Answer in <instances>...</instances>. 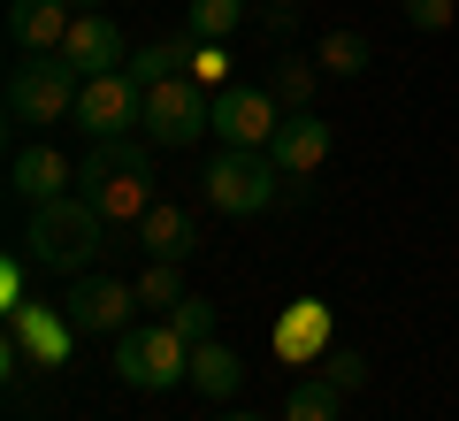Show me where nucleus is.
<instances>
[{
  "mask_svg": "<svg viewBox=\"0 0 459 421\" xmlns=\"http://www.w3.org/2000/svg\"><path fill=\"white\" fill-rule=\"evenodd\" d=\"M153 138H92L84 146V162H77V192L100 207V223L115 230V238H131L138 230V215L153 207Z\"/></svg>",
  "mask_w": 459,
  "mask_h": 421,
  "instance_id": "f257e3e1",
  "label": "nucleus"
},
{
  "mask_svg": "<svg viewBox=\"0 0 459 421\" xmlns=\"http://www.w3.org/2000/svg\"><path fill=\"white\" fill-rule=\"evenodd\" d=\"M108 238H115V230L100 223L92 199L62 192V199H47V207H31V223H23V260H31L39 276H84Z\"/></svg>",
  "mask_w": 459,
  "mask_h": 421,
  "instance_id": "f03ea898",
  "label": "nucleus"
},
{
  "mask_svg": "<svg viewBox=\"0 0 459 421\" xmlns=\"http://www.w3.org/2000/svg\"><path fill=\"white\" fill-rule=\"evenodd\" d=\"M77 92H84V77L62 54H23L8 69V84H0V108H8L16 130H47V123H77Z\"/></svg>",
  "mask_w": 459,
  "mask_h": 421,
  "instance_id": "7ed1b4c3",
  "label": "nucleus"
},
{
  "mask_svg": "<svg viewBox=\"0 0 459 421\" xmlns=\"http://www.w3.org/2000/svg\"><path fill=\"white\" fill-rule=\"evenodd\" d=\"M207 207L214 215H230V223H253V215H268L276 207V192H283V169H276V153H253V146H222L207 162Z\"/></svg>",
  "mask_w": 459,
  "mask_h": 421,
  "instance_id": "20e7f679",
  "label": "nucleus"
},
{
  "mask_svg": "<svg viewBox=\"0 0 459 421\" xmlns=\"http://www.w3.org/2000/svg\"><path fill=\"white\" fill-rule=\"evenodd\" d=\"M108 368L131 390H177V383H192V345L169 322H138V329H123L108 345Z\"/></svg>",
  "mask_w": 459,
  "mask_h": 421,
  "instance_id": "39448f33",
  "label": "nucleus"
},
{
  "mask_svg": "<svg viewBox=\"0 0 459 421\" xmlns=\"http://www.w3.org/2000/svg\"><path fill=\"white\" fill-rule=\"evenodd\" d=\"M214 130V92L199 77H161L146 92V138L161 153H184V146H199Z\"/></svg>",
  "mask_w": 459,
  "mask_h": 421,
  "instance_id": "423d86ee",
  "label": "nucleus"
},
{
  "mask_svg": "<svg viewBox=\"0 0 459 421\" xmlns=\"http://www.w3.org/2000/svg\"><path fill=\"white\" fill-rule=\"evenodd\" d=\"M69 322L77 338H123L138 329V284H115V276H69Z\"/></svg>",
  "mask_w": 459,
  "mask_h": 421,
  "instance_id": "0eeeda50",
  "label": "nucleus"
},
{
  "mask_svg": "<svg viewBox=\"0 0 459 421\" xmlns=\"http://www.w3.org/2000/svg\"><path fill=\"white\" fill-rule=\"evenodd\" d=\"M276 130H283V108L268 100V84H222V92H214V138H222V146L268 153Z\"/></svg>",
  "mask_w": 459,
  "mask_h": 421,
  "instance_id": "6e6552de",
  "label": "nucleus"
},
{
  "mask_svg": "<svg viewBox=\"0 0 459 421\" xmlns=\"http://www.w3.org/2000/svg\"><path fill=\"white\" fill-rule=\"evenodd\" d=\"M131 123H146V92L123 69L84 77V92H77V130L84 138H131Z\"/></svg>",
  "mask_w": 459,
  "mask_h": 421,
  "instance_id": "1a4fd4ad",
  "label": "nucleus"
},
{
  "mask_svg": "<svg viewBox=\"0 0 459 421\" xmlns=\"http://www.w3.org/2000/svg\"><path fill=\"white\" fill-rule=\"evenodd\" d=\"M8 338L23 345V353H31V368H69V353H77V322H69V307H47V299H31V307H16L8 314Z\"/></svg>",
  "mask_w": 459,
  "mask_h": 421,
  "instance_id": "9d476101",
  "label": "nucleus"
},
{
  "mask_svg": "<svg viewBox=\"0 0 459 421\" xmlns=\"http://www.w3.org/2000/svg\"><path fill=\"white\" fill-rule=\"evenodd\" d=\"M62 62L77 69V77H108V69L131 62V39L115 31L108 8H77V23H69V39H62Z\"/></svg>",
  "mask_w": 459,
  "mask_h": 421,
  "instance_id": "9b49d317",
  "label": "nucleus"
},
{
  "mask_svg": "<svg viewBox=\"0 0 459 421\" xmlns=\"http://www.w3.org/2000/svg\"><path fill=\"white\" fill-rule=\"evenodd\" d=\"M8 192H16L23 207H47V199L77 192V162H62L47 138H31V146H16V162H8Z\"/></svg>",
  "mask_w": 459,
  "mask_h": 421,
  "instance_id": "f8f14e48",
  "label": "nucleus"
},
{
  "mask_svg": "<svg viewBox=\"0 0 459 421\" xmlns=\"http://www.w3.org/2000/svg\"><path fill=\"white\" fill-rule=\"evenodd\" d=\"M268 153H276V169L283 177H322L329 169V153H337V130L322 123V115H283V130L268 138Z\"/></svg>",
  "mask_w": 459,
  "mask_h": 421,
  "instance_id": "ddd939ff",
  "label": "nucleus"
},
{
  "mask_svg": "<svg viewBox=\"0 0 459 421\" xmlns=\"http://www.w3.org/2000/svg\"><path fill=\"white\" fill-rule=\"evenodd\" d=\"M131 245L146 260H192L199 253V223H192V207H177V199H153L146 215H138V230H131Z\"/></svg>",
  "mask_w": 459,
  "mask_h": 421,
  "instance_id": "4468645a",
  "label": "nucleus"
},
{
  "mask_svg": "<svg viewBox=\"0 0 459 421\" xmlns=\"http://www.w3.org/2000/svg\"><path fill=\"white\" fill-rule=\"evenodd\" d=\"M77 8L69 0H8V47L16 54H62Z\"/></svg>",
  "mask_w": 459,
  "mask_h": 421,
  "instance_id": "2eb2a0df",
  "label": "nucleus"
},
{
  "mask_svg": "<svg viewBox=\"0 0 459 421\" xmlns=\"http://www.w3.org/2000/svg\"><path fill=\"white\" fill-rule=\"evenodd\" d=\"M329 353V307L322 299H291V314L276 322V360L283 368H314Z\"/></svg>",
  "mask_w": 459,
  "mask_h": 421,
  "instance_id": "dca6fc26",
  "label": "nucleus"
},
{
  "mask_svg": "<svg viewBox=\"0 0 459 421\" xmlns=\"http://www.w3.org/2000/svg\"><path fill=\"white\" fill-rule=\"evenodd\" d=\"M238 383H246V360H238V345H222V338H207V345H192V390L199 399H238Z\"/></svg>",
  "mask_w": 459,
  "mask_h": 421,
  "instance_id": "f3484780",
  "label": "nucleus"
},
{
  "mask_svg": "<svg viewBox=\"0 0 459 421\" xmlns=\"http://www.w3.org/2000/svg\"><path fill=\"white\" fill-rule=\"evenodd\" d=\"M192 54H199L192 31H184V39H161V47H138L131 62H123V77H131L138 92H153L161 77H184V69H192Z\"/></svg>",
  "mask_w": 459,
  "mask_h": 421,
  "instance_id": "a211bd4d",
  "label": "nucleus"
},
{
  "mask_svg": "<svg viewBox=\"0 0 459 421\" xmlns=\"http://www.w3.org/2000/svg\"><path fill=\"white\" fill-rule=\"evenodd\" d=\"M344 414V390L329 383V375H299L291 390H283V414L276 421H337Z\"/></svg>",
  "mask_w": 459,
  "mask_h": 421,
  "instance_id": "6ab92c4d",
  "label": "nucleus"
},
{
  "mask_svg": "<svg viewBox=\"0 0 459 421\" xmlns=\"http://www.w3.org/2000/svg\"><path fill=\"white\" fill-rule=\"evenodd\" d=\"M268 100H276L283 115H314V84H322V69L314 62H268Z\"/></svg>",
  "mask_w": 459,
  "mask_h": 421,
  "instance_id": "aec40b11",
  "label": "nucleus"
},
{
  "mask_svg": "<svg viewBox=\"0 0 459 421\" xmlns=\"http://www.w3.org/2000/svg\"><path fill=\"white\" fill-rule=\"evenodd\" d=\"M368 62H376V47L360 31H322V47H314V69H329V77H360Z\"/></svg>",
  "mask_w": 459,
  "mask_h": 421,
  "instance_id": "412c9836",
  "label": "nucleus"
},
{
  "mask_svg": "<svg viewBox=\"0 0 459 421\" xmlns=\"http://www.w3.org/2000/svg\"><path fill=\"white\" fill-rule=\"evenodd\" d=\"M238 23H246V0H192L184 8V31L192 39H230Z\"/></svg>",
  "mask_w": 459,
  "mask_h": 421,
  "instance_id": "4be33fe9",
  "label": "nucleus"
},
{
  "mask_svg": "<svg viewBox=\"0 0 459 421\" xmlns=\"http://www.w3.org/2000/svg\"><path fill=\"white\" fill-rule=\"evenodd\" d=\"M177 299H184V268H177V260H146V276H138V307L177 314Z\"/></svg>",
  "mask_w": 459,
  "mask_h": 421,
  "instance_id": "5701e85b",
  "label": "nucleus"
},
{
  "mask_svg": "<svg viewBox=\"0 0 459 421\" xmlns=\"http://www.w3.org/2000/svg\"><path fill=\"white\" fill-rule=\"evenodd\" d=\"M161 322L177 329L184 345H207V338H214V307H207V299H192V292H184V299H177V314H161Z\"/></svg>",
  "mask_w": 459,
  "mask_h": 421,
  "instance_id": "b1692460",
  "label": "nucleus"
},
{
  "mask_svg": "<svg viewBox=\"0 0 459 421\" xmlns=\"http://www.w3.org/2000/svg\"><path fill=\"white\" fill-rule=\"evenodd\" d=\"M31 260H23V245H16V253H8V260H0V314H16V307H31Z\"/></svg>",
  "mask_w": 459,
  "mask_h": 421,
  "instance_id": "393cba45",
  "label": "nucleus"
},
{
  "mask_svg": "<svg viewBox=\"0 0 459 421\" xmlns=\"http://www.w3.org/2000/svg\"><path fill=\"white\" fill-rule=\"evenodd\" d=\"M314 375H329L337 390H360V383H368V360L352 353V345H329V353L314 360Z\"/></svg>",
  "mask_w": 459,
  "mask_h": 421,
  "instance_id": "a878e982",
  "label": "nucleus"
},
{
  "mask_svg": "<svg viewBox=\"0 0 459 421\" xmlns=\"http://www.w3.org/2000/svg\"><path fill=\"white\" fill-rule=\"evenodd\" d=\"M184 77H199L207 92H222V84H230V54H222V39H199V54H192V69H184Z\"/></svg>",
  "mask_w": 459,
  "mask_h": 421,
  "instance_id": "bb28decb",
  "label": "nucleus"
},
{
  "mask_svg": "<svg viewBox=\"0 0 459 421\" xmlns=\"http://www.w3.org/2000/svg\"><path fill=\"white\" fill-rule=\"evenodd\" d=\"M452 16H459V0H406L413 31H452Z\"/></svg>",
  "mask_w": 459,
  "mask_h": 421,
  "instance_id": "cd10ccee",
  "label": "nucleus"
},
{
  "mask_svg": "<svg viewBox=\"0 0 459 421\" xmlns=\"http://www.w3.org/2000/svg\"><path fill=\"white\" fill-rule=\"evenodd\" d=\"M214 421H268V414H246V406H230V414H214Z\"/></svg>",
  "mask_w": 459,
  "mask_h": 421,
  "instance_id": "c85d7f7f",
  "label": "nucleus"
},
{
  "mask_svg": "<svg viewBox=\"0 0 459 421\" xmlns=\"http://www.w3.org/2000/svg\"><path fill=\"white\" fill-rule=\"evenodd\" d=\"M69 8H100V0H69Z\"/></svg>",
  "mask_w": 459,
  "mask_h": 421,
  "instance_id": "c756f323",
  "label": "nucleus"
}]
</instances>
